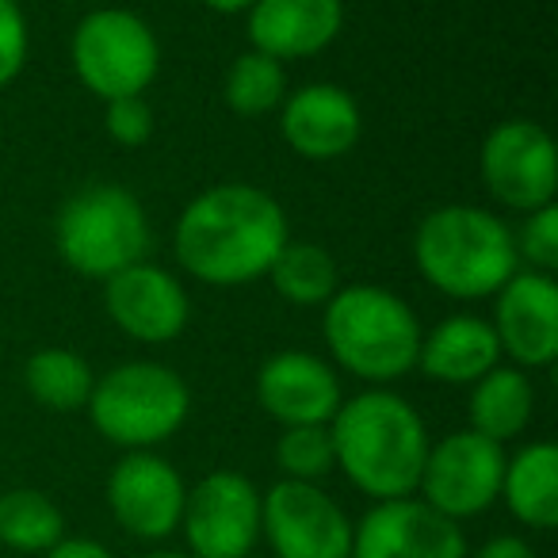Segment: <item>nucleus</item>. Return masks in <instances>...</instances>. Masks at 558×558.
<instances>
[{
	"mask_svg": "<svg viewBox=\"0 0 558 558\" xmlns=\"http://www.w3.org/2000/svg\"><path fill=\"white\" fill-rule=\"evenodd\" d=\"M291 241L288 215L264 187L226 180L199 192L177 218V264L207 288H245L268 276L279 248Z\"/></svg>",
	"mask_w": 558,
	"mask_h": 558,
	"instance_id": "1",
	"label": "nucleus"
},
{
	"mask_svg": "<svg viewBox=\"0 0 558 558\" xmlns=\"http://www.w3.org/2000/svg\"><path fill=\"white\" fill-rule=\"evenodd\" d=\"M337 471L372 501L413 497L428 456V425L398 390L372 387L344 398L329 421Z\"/></svg>",
	"mask_w": 558,
	"mask_h": 558,
	"instance_id": "2",
	"label": "nucleus"
},
{
	"mask_svg": "<svg viewBox=\"0 0 558 558\" xmlns=\"http://www.w3.org/2000/svg\"><path fill=\"white\" fill-rule=\"evenodd\" d=\"M413 264L428 288L459 303L494 299L520 271L509 222L471 203H444L421 218Z\"/></svg>",
	"mask_w": 558,
	"mask_h": 558,
	"instance_id": "3",
	"label": "nucleus"
},
{
	"mask_svg": "<svg viewBox=\"0 0 558 558\" xmlns=\"http://www.w3.org/2000/svg\"><path fill=\"white\" fill-rule=\"evenodd\" d=\"M322 333L333 356V367L372 383L390 387L417 372L421 322L395 291L375 283H349L322 306Z\"/></svg>",
	"mask_w": 558,
	"mask_h": 558,
	"instance_id": "4",
	"label": "nucleus"
},
{
	"mask_svg": "<svg viewBox=\"0 0 558 558\" xmlns=\"http://www.w3.org/2000/svg\"><path fill=\"white\" fill-rule=\"evenodd\" d=\"M85 410L108 444L123 451H154L187 425L192 390L184 375L157 360H126L96 379Z\"/></svg>",
	"mask_w": 558,
	"mask_h": 558,
	"instance_id": "5",
	"label": "nucleus"
},
{
	"mask_svg": "<svg viewBox=\"0 0 558 558\" xmlns=\"http://www.w3.org/2000/svg\"><path fill=\"white\" fill-rule=\"evenodd\" d=\"M58 256L85 279H108L149 253V215L134 192L93 184L62 203L54 222Z\"/></svg>",
	"mask_w": 558,
	"mask_h": 558,
	"instance_id": "6",
	"label": "nucleus"
},
{
	"mask_svg": "<svg viewBox=\"0 0 558 558\" xmlns=\"http://www.w3.org/2000/svg\"><path fill=\"white\" fill-rule=\"evenodd\" d=\"M70 62L93 96L123 100L142 96L161 73V43L131 9H96L73 27Z\"/></svg>",
	"mask_w": 558,
	"mask_h": 558,
	"instance_id": "7",
	"label": "nucleus"
},
{
	"mask_svg": "<svg viewBox=\"0 0 558 558\" xmlns=\"http://www.w3.org/2000/svg\"><path fill=\"white\" fill-rule=\"evenodd\" d=\"M501 478H505V448L486 436L459 428L444 440L428 444L425 466H421L417 497L433 505L440 517L474 520L489 512L501 501Z\"/></svg>",
	"mask_w": 558,
	"mask_h": 558,
	"instance_id": "8",
	"label": "nucleus"
},
{
	"mask_svg": "<svg viewBox=\"0 0 558 558\" xmlns=\"http://www.w3.org/2000/svg\"><path fill=\"white\" fill-rule=\"evenodd\" d=\"M180 535L192 558H248L260 543V489L241 471H210L187 489Z\"/></svg>",
	"mask_w": 558,
	"mask_h": 558,
	"instance_id": "9",
	"label": "nucleus"
},
{
	"mask_svg": "<svg viewBox=\"0 0 558 558\" xmlns=\"http://www.w3.org/2000/svg\"><path fill=\"white\" fill-rule=\"evenodd\" d=\"M260 539L271 558H352V520L314 482L279 478L260 494Z\"/></svg>",
	"mask_w": 558,
	"mask_h": 558,
	"instance_id": "10",
	"label": "nucleus"
},
{
	"mask_svg": "<svg viewBox=\"0 0 558 558\" xmlns=\"http://www.w3.org/2000/svg\"><path fill=\"white\" fill-rule=\"evenodd\" d=\"M478 172L489 199L505 210H532L555 203L558 192V165L555 142L547 126L532 119H505L486 134L478 154Z\"/></svg>",
	"mask_w": 558,
	"mask_h": 558,
	"instance_id": "11",
	"label": "nucleus"
},
{
	"mask_svg": "<svg viewBox=\"0 0 558 558\" xmlns=\"http://www.w3.org/2000/svg\"><path fill=\"white\" fill-rule=\"evenodd\" d=\"M187 482L157 451H126L108 474V509L131 539L161 543L180 532Z\"/></svg>",
	"mask_w": 558,
	"mask_h": 558,
	"instance_id": "12",
	"label": "nucleus"
},
{
	"mask_svg": "<svg viewBox=\"0 0 558 558\" xmlns=\"http://www.w3.org/2000/svg\"><path fill=\"white\" fill-rule=\"evenodd\" d=\"M104 311L131 341L169 344L192 322V299L177 271L138 260L104 279Z\"/></svg>",
	"mask_w": 558,
	"mask_h": 558,
	"instance_id": "13",
	"label": "nucleus"
},
{
	"mask_svg": "<svg viewBox=\"0 0 558 558\" xmlns=\"http://www.w3.org/2000/svg\"><path fill=\"white\" fill-rule=\"evenodd\" d=\"M352 558H466V535L413 494L375 501L352 524Z\"/></svg>",
	"mask_w": 558,
	"mask_h": 558,
	"instance_id": "14",
	"label": "nucleus"
},
{
	"mask_svg": "<svg viewBox=\"0 0 558 558\" xmlns=\"http://www.w3.org/2000/svg\"><path fill=\"white\" fill-rule=\"evenodd\" d=\"M501 356L520 372H539L558 360V288L543 271L520 268L494 295L489 318Z\"/></svg>",
	"mask_w": 558,
	"mask_h": 558,
	"instance_id": "15",
	"label": "nucleus"
},
{
	"mask_svg": "<svg viewBox=\"0 0 558 558\" xmlns=\"http://www.w3.org/2000/svg\"><path fill=\"white\" fill-rule=\"evenodd\" d=\"M256 402L279 425H329L344 402L341 375L303 349L271 352L256 372Z\"/></svg>",
	"mask_w": 558,
	"mask_h": 558,
	"instance_id": "16",
	"label": "nucleus"
},
{
	"mask_svg": "<svg viewBox=\"0 0 558 558\" xmlns=\"http://www.w3.org/2000/svg\"><path fill=\"white\" fill-rule=\"evenodd\" d=\"M279 134L303 161H337L364 134V116L352 93L329 81H311L279 104Z\"/></svg>",
	"mask_w": 558,
	"mask_h": 558,
	"instance_id": "17",
	"label": "nucleus"
},
{
	"mask_svg": "<svg viewBox=\"0 0 558 558\" xmlns=\"http://www.w3.org/2000/svg\"><path fill=\"white\" fill-rule=\"evenodd\" d=\"M245 16L253 50L288 65L333 47L344 27V0H256Z\"/></svg>",
	"mask_w": 558,
	"mask_h": 558,
	"instance_id": "18",
	"label": "nucleus"
},
{
	"mask_svg": "<svg viewBox=\"0 0 558 558\" xmlns=\"http://www.w3.org/2000/svg\"><path fill=\"white\" fill-rule=\"evenodd\" d=\"M501 364V344L489 326V318L478 314H451L421 333L417 372L433 383L448 387H471L486 372Z\"/></svg>",
	"mask_w": 558,
	"mask_h": 558,
	"instance_id": "19",
	"label": "nucleus"
},
{
	"mask_svg": "<svg viewBox=\"0 0 558 558\" xmlns=\"http://www.w3.org/2000/svg\"><path fill=\"white\" fill-rule=\"evenodd\" d=\"M501 501L512 520L532 532H550L558 524V448L550 440H532L505 456Z\"/></svg>",
	"mask_w": 558,
	"mask_h": 558,
	"instance_id": "20",
	"label": "nucleus"
},
{
	"mask_svg": "<svg viewBox=\"0 0 558 558\" xmlns=\"http://www.w3.org/2000/svg\"><path fill=\"white\" fill-rule=\"evenodd\" d=\"M535 413V387L532 375L520 372L512 364H497L478 383H471V398H466V417H471V433L486 436L494 444L517 440L527 428Z\"/></svg>",
	"mask_w": 558,
	"mask_h": 558,
	"instance_id": "21",
	"label": "nucleus"
},
{
	"mask_svg": "<svg viewBox=\"0 0 558 558\" xmlns=\"http://www.w3.org/2000/svg\"><path fill=\"white\" fill-rule=\"evenodd\" d=\"M264 279L276 288V295L283 303L303 306V311L306 306H326L341 288V271H337L333 253L326 245H318V241H288Z\"/></svg>",
	"mask_w": 558,
	"mask_h": 558,
	"instance_id": "22",
	"label": "nucleus"
},
{
	"mask_svg": "<svg viewBox=\"0 0 558 558\" xmlns=\"http://www.w3.org/2000/svg\"><path fill=\"white\" fill-rule=\"evenodd\" d=\"M65 539V512L43 489L20 486L0 494V547L16 555H47Z\"/></svg>",
	"mask_w": 558,
	"mask_h": 558,
	"instance_id": "23",
	"label": "nucleus"
},
{
	"mask_svg": "<svg viewBox=\"0 0 558 558\" xmlns=\"http://www.w3.org/2000/svg\"><path fill=\"white\" fill-rule=\"evenodd\" d=\"M24 387L39 405L54 413H77L88 405L96 387V372L81 352L39 349L24 364Z\"/></svg>",
	"mask_w": 558,
	"mask_h": 558,
	"instance_id": "24",
	"label": "nucleus"
},
{
	"mask_svg": "<svg viewBox=\"0 0 558 558\" xmlns=\"http://www.w3.org/2000/svg\"><path fill=\"white\" fill-rule=\"evenodd\" d=\"M222 93L233 116L241 119L271 116V111H279L283 96H288V65L260 54V50H245L226 70Z\"/></svg>",
	"mask_w": 558,
	"mask_h": 558,
	"instance_id": "25",
	"label": "nucleus"
},
{
	"mask_svg": "<svg viewBox=\"0 0 558 558\" xmlns=\"http://www.w3.org/2000/svg\"><path fill=\"white\" fill-rule=\"evenodd\" d=\"M276 466L288 482H314L337 471L329 425H288L276 440Z\"/></svg>",
	"mask_w": 558,
	"mask_h": 558,
	"instance_id": "26",
	"label": "nucleus"
},
{
	"mask_svg": "<svg viewBox=\"0 0 558 558\" xmlns=\"http://www.w3.org/2000/svg\"><path fill=\"white\" fill-rule=\"evenodd\" d=\"M512 241H517V256L520 264H527L532 271H550L558 268V207L547 203V207L524 215V226L512 230Z\"/></svg>",
	"mask_w": 558,
	"mask_h": 558,
	"instance_id": "27",
	"label": "nucleus"
},
{
	"mask_svg": "<svg viewBox=\"0 0 558 558\" xmlns=\"http://www.w3.org/2000/svg\"><path fill=\"white\" fill-rule=\"evenodd\" d=\"M27 50H32V35H27L24 9L16 0H0V88H9L24 73Z\"/></svg>",
	"mask_w": 558,
	"mask_h": 558,
	"instance_id": "28",
	"label": "nucleus"
},
{
	"mask_svg": "<svg viewBox=\"0 0 558 558\" xmlns=\"http://www.w3.org/2000/svg\"><path fill=\"white\" fill-rule=\"evenodd\" d=\"M104 126L108 134L126 149H142L154 138V108L146 104V96H123V100H108L104 111Z\"/></svg>",
	"mask_w": 558,
	"mask_h": 558,
	"instance_id": "29",
	"label": "nucleus"
},
{
	"mask_svg": "<svg viewBox=\"0 0 558 558\" xmlns=\"http://www.w3.org/2000/svg\"><path fill=\"white\" fill-rule=\"evenodd\" d=\"M43 558H116L100 539H85V535H65L58 547H50Z\"/></svg>",
	"mask_w": 558,
	"mask_h": 558,
	"instance_id": "30",
	"label": "nucleus"
},
{
	"mask_svg": "<svg viewBox=\"0 0 558 558\" xmlns=\"http://www.w3.org/2000/svg\"><path fill=\"white\" fill-rule=\"evenodd\" d=\"M474 558H535V550L520 535H494V539H486L474 550Z\"/></svg>",
	"mask_w": 558,
	"mask_h": 558,
	"instance_id": "31",
	"label": "nucleus"
},
{
	"mask_svg": "<svg viewBox=\"0 0 558 558\" xmlns=\"http://www.w3.org/2000/svg\"><path fill=\"white\" fill-rule=\"evenodd\" d=\"M210 12H218V16H241V12H248L256 4V0H203Z\"/></svg>",
	"mask_w": 558,
	"mask_h": 558,
	"instance_id": "32",
	"label": "nucleus"
},
{
	"mask_svg": "<svg viewBox=\"0 0 558 558\" xmlns=\"http://www.w3.org/2000/svg\"><path fill=\"white\" fill-rule=\"evenodd\" d=\"M142 558H192L187 550H149V555H142Z\"/></svg>",
	"mask_w": 558,
	"mask_h": 558,
	"instance_id": "33",
	"label": "nucleus"
},
{
	"mask_svg": "<svg viewBox=\"0 0 558 558\" xmlns=\"http://www.w3.org/2000/svg\"><path fill=\"white\" fill-rule=\"evenodd\" d=\"M248 558H260V555H248Z\"/></svg>",
	"mask_w": 558,
	"mask_h": 558,
	"instance_id": "34",
	"label": "nucleus"
}]
</instances>
